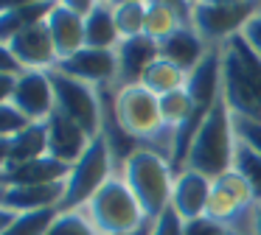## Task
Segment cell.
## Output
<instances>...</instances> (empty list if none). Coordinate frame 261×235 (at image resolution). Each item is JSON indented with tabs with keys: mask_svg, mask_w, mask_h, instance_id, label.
Masks as SVG:
<instances>
[{
	"mask_svg": "<svg viewBox=\"0 0 261 235\" xmlns=\"http://www.w3.org/2000/svg\"><path fill=\"white\" fill-rule=\"evenodd\" d=\"M186 93L191 95L194 109L199 112H211L214 104L222 98V45L211 48L208 56L188 73V84Z\"/></svg>",
	"mask_w": 261,
	"mask_h": 235,
	"instance_id": "15",
	"label": "cell"
},
{
	"mask_svg": "<svg viewBox=\"0 0 261 235\" xmlns=\"http://www.w3.org/2000/svg\"><path fill=\"white\" fill-rule=\"evenodd\" d=\"M115 115L129 140H135L143 149L158 151L160 157L171 162V151H174V134L163 126L160 118V98L149 93L141 84L132 87H121L115 93Z\"/></svg>",
	"mask_w": 261,
	"mask_h": 235,
	"instance_id": "2",
	"label": "cell"
},
{
	"mask_svg": "<svg viewBox=\"0 0 261 235\" xmlns=\"http://www.w3.org/2000/svg\"><path fill=\"white\" fill-rule=\"evenodd\" d=\"M199 3H211V6H239V3H253V0H199Z\"/></svg>",
	"mask_w": 261,
	"mask_h": 235,
	"instance_id": "43",
	"label": "cell"
},
{
	"mask_svg": "<svg viewBox=\"0 0 261 235\" xmlns=\"http://www.w3.org/2000/svg\"><path fill=\"white\" fill-rule=\"evenodd\" d=\"M70 173V165L54 160V157H40L31 162L9 165L0 171V188H29V185H51V182H65Z\"/></svg>",
	"mask_w": 261,
	"mask_h": 235,
	"instance_id": "16",
	"label": "cell"
},
{
	"mask_svg": "<svg viewBox=\"0 0 261 235\" xmlns=\"http://www.w3.org/2000/svg\"><path fill=\"white\" fill-rule=\"evenodd\" d=\"M113 173H115L113 151H110L104 134H98V137L90 140L85 154L70 165V173H68V179H65V196H62V204H59V213L85 207L87 201H90V196L96 193Z\"/></svg>",
	"mask_w": 261,
	"mask_h": 235,
	"instance_id": "6",
	"label": "cell"
},
{
	"mask_svg": "<svg viewBox=\"0 0 261 235\" xmlns=\"http://www.w3.org/2000/svg\"><path fill=\"white\" fill-rule=\"evenodd\" d=\"M57 70L85 84H93V87H104V84H115L118 78V59H115V50L82 48L73 56L59 59Z\"/></svg>",
	"mask_w": 261,
	"mask_h": 235,
	"instance_id": "10",
	"label": "cell"
},
{
	"mask_svg": "<svg viewBox=\"0 0 261 235\" xmlns=\"http://www.w3.org/2000/svg\"><path fill=\"white\" fill-rule=\"evenodd\" d=\"M9 104L25 115L31 123H45L54 112V87L51 78H48V70H23L17 76V84H14V93Z\"/></svg>",
	"mask_w": 261,
	"mask_h": 235,
	"instance_id": "9",
	"label": "cell"
},
{
	"mask_svg": "<svg viewBox=\"0 0 261 235\" xmlns=\"http://www.w3.org/2000/svg\"><path fill=\"white\" fill-rule=\"evenodd\" d=\"M182 224L186 221L169 207V210L152 224V235H182Z\"/></svg>",
	"mask_w": 261,
	"mask_h": 235,
	"instance_id": "33",
	"label": "cell"
},
{
	"mask_svg": "<svg viewBox=\"0 0 261 235\" xmlns=\"http://www.w3.org/2000/svg\"><path fill=\"white\" fill-rule=\"evenodd\" d=\"M186 84H188V73L182 70V67L166 62L163 56H158V59L152 62V67H149L141 78V87H146L149 93H154L158 98L160 95H169V93H177V90H186Z\"/></svg>",
	"mask_w": 261,
	"mask_h": 235,
	"instance_id": "23",
	"label": "cell"
},
{
	"mask_svg": "<svg viewBox=\"0 0 261 235\" xmlns=\"http://www.w3.org/2000/svg\"><path fill=\"white\" fill-rule=\"evenodd\" d=\"M191 3H194V6H197V3H199V0H191Z\"/></svg>",
	"mask_w": 261,
	"mask_h": 235,
	"instance_id": "46",
	"label": "cell"
},
{
	"mask_svg": "<svg viewBox=\"0 0 261 235\" xmlns=\"http://www.w3.org/2000/svg\"><path fill=\"white\" fill-rule=\"evenodd\" d=\"M14 216H17V213L6 210V207H0V235L6 232V227H9V224H12V221H14Z\"/></svg>",
	"mask_w": 261,
	"mask_h": 235,
	"instance_id": "41",
	"label": "cell"
},
{
	"mask_svg": "<svg viewBox=\"0 0 261 235\" xmlns=\"http://www.w3.org/2000/svg\"><path fill=\"white\" fill-rule=\"evenodd\" d=\"M57 0H37L31 6H23V9H14V11H6L0 14V42L9 45L14 37H20L23 31H29L31 25L37 22H45L48 14L54 11Z\"/></svg>",
	"mask_w": 261,
	"mask_h": 235,
	"instance_id": "21",
	"label": "cell"
},
{
	"mask_svg": "<svg viewBox=\"0 0 261 235\" xmlns=\"http://www.w3.org/2000/svg\"><path fill=\"white\" fill-rule=\"evenodd\" d=\"M57 3H62V6H68L70 11H76V14H90L93 9L98 6V0H57Z\"/></svg>",
	"mask_w": 261,
	"mask_h": 235,
	"instance_id": "38",
	"label": "cell"
},
{
	"mask_svg": "<svg viewBox=\"0 0 261 235\" xmlns=\"http://www.w3.org/2000/svg\"><path fill=\"white\" fill-rule=\"evenodd\" d=\"M227 235H236V232H227Z\"/></svg>",
	"mask_w": 261,
	"mask_h": 235,
	"instance_id": "47",
	"label": "cell"
},
{
	"mask_svg": "<svg viewBox=\"0 0 261 235\" xmlns=\"http://www.w3.org/2000/svg\"><path fill=\"white\" fill-rule=\"evenodd\" d=\"M9 48H12L14 59L23 65V70H51L59 62L57 45H54V37L48 31V22L31 25L29 31L14 37L9 42Z\"/></svg>",
	"mask_w": 261,
	"mask_h": 235,
	"instance_id": "12",
	"label": "cell"
},
{
	"mask_svg": "<svg viewBox=\"0 0 261 235\" xmlns=\"http://www.w3.org/2000/svg\"><path fill=\"white\" fill-rule=\"evenodd\" d=\"M45 22H48L51 37H54V45H57L59 59L73 56L76 50L85 48V17L82 14H76V11H70L68 6L57 3Z\"/></svg>",
	"mask_w": 261,
	"mask_h": 235,
	"instance_id": "19",
	"label": "cell"
},
{
	"mask_svg": "<svg viewBox=\"0 0 261 235\" xmlns=\"http://www.w3.org/2000/svg\"><path fill=\"white\" fill-rule=\"evenodd\" d=\"M242 37H244V42L261 56V6H258V11L247 20V25L242 28Z\"/></svg>",
	"mask_w": 261,
	"mask_h": 235,
	"instance_id": "34",
	"label": "cell"
},
{
	"mask_svg": "<svg viewBox=\"0 0 261 235\" xmlns=\"http://www.w3.org/2000/svg\"><path fill=\"white\" fill-rule=\"evenodd\" d=\"M146 3H160V6H169V9H174L177 14L182 17V20L191 25V14H194V3L191 0H146Z\"/></svg>",
	"mask_w": 261,
	"mask_h": 235,
	"instance_id": "36",
	"label": "cell"
},
{
	"mask_svg": "<svg viewBox=\"0 0 261 235\" xmlns=\"http://www.w3.org/2000/svg\"><path fill=\"white\" fill-rule=\"evenodd\" d=\"M45 129H48V157L65 162V165H73L90 145V137H87L85 129L76 126L57 106H54L51 118L45 121Z\"/></svg>",
	"mask_w": 261,
	"mask_h": 235,
	"instance_id": "14",
	"label": "cell"
},
{
	"mask_svg": "<svg viewBox=\"0 0 261 235\" xmlns=\"http://www.w3.org/2000/svg\"><path fill=\"white\" fill-rule=\"evenodd\" d=\"M233 154H236V132H233V112L227 109L225 98L214 104L202 126L197 129L188 149L186 165L188 171H197L208 179H216L233 168Z\"/></svg>",
	"mask_w": 261,
	"mask_h": 235,
	"instance_id": "3",
	"label": "cell"
},
{
	"mask_svg": "<svg viewBox=\"0 0 261 235\" xmlns=\"http://www.w3.org/2000/svg\"><path fill=\"white\" fill-rule=\"evenodd\" d=\"M121 177L135 193L138 204H141L143 216L149 224H154L171 201V185H174V171L166 157H160L152 149H135L126 162L121 165Z\"/></svg>",
	"mask_w": 261,
	"mask_h": 235,
	"instance_id": "4",
	"label": "cell"
},
{
	"mask_svg": "<svg viewBox=\"0 0 261 235\" xmlns=\"http://www.w3.org/2000/svg\"><path fill=\"white\" fill-rule=\"evenodd\" d=\"M233 132H236V137L242 140L244 145H250V149L261 157V123L258 121H247V118L233 115Z\"/></svg>",
	"mask_w": 261,
	"mask_h": 235,
	"instance_id": "30",
	"label": "cell"
},
{
	"mask_svg": "<svg viewBox=\"0 0 261 235\" xmlns=\"http://www.w3.org/2000/svg\"><path fill=\"white\" fill-rule=\"evenodd\" d=\"M158 45H160V56H163L166 62H171V65L182 67L186 73H191L194 67L208 56V50L214 48V45L205 42L191 25L174 31L171 37H166L163 42H158Z\"/></svg>",
	"mask_w": 261,
	"mask_h": 235,
	"instance_id": "18",
	"label": "cell"
},
{
	"mask_svg": "<svg viewBox=\"0 0 261 235\" xmlns=\"http://www.w3.org/2000/svg\"><path fill=\"white\" fill-rule=\"evenodd\" d=\"M113 17H115V28H118L121 39L141 37L143 25H146V0H121V3H113Z\"/></svg>",
	"mask_w": 261,
	"mask_h": 235,
	"instance_id": "25",
	"label": "cell"
},
{
	"mask_svg": "<svg viewBox=\"0 0 261 235\" xmlns=\"http://www.w3.org/2000/svg\"><path fill=\"white\" fill-rule=\"evenodd\" d=\"M233 171H239L247 179V185L253 188L255 199L261 201V157L255 154L250 145H244L239 137H236V154H233Z\"/></svg>",
	"mask_w": 261,
	"mask_h": 235,
	"instance_id": "28",
	"label": "cell"
},
{
	"mask_svg": "<svg viewBox=\"0 0 261 235\" xmlns=\"http://www.w3.org/2000/svg\"><path fill=\"white\" fill-rule=\"evenodd\" d=\"M37 0H0V14H6V11H14V9H23V6H31Z\"/></svg>",
	"mask_w": 261,
	"mask_h": 235,
	"instance_id": "40",
	"label": "cell"
},
{
	"mask_svg": "<svg viewBox=\"0 0 261 235\" xmlns=\"http://www.w3.org/2000/svg\"><path fill=\"white\" fill-rule=\"evenodd\" d=\"M98 3H110V6H113V3H115V0H98Z\"/></svg>",
	"mask_w": 261,
	"mask_h": 235,
	"instance_id": "45",
	"label": "cell"
},
{
	"mask_svg": "<svg viewBox=\"0 0 261 235\" xmlns=\"http://www.w3.org/2000/svg\"><path fill=\"white\" fill-rule=\"evenodd\" d=\"M227 232H230V229L222 227L219 221H214V218H208V216L182 224V235H227Z\"/></svg>",
	"mask_w": 261,
	"mask_h": 235,
	"instance_id": "32",
	"label": "cell"
},
{
	"mask_svg": "<svg viewBox=\"0 0 261 235\" xmlns=\"http://www.w3.org/2000/svg\"><path fill=\"white\" fill-rule=\"evenodd\" d=\"M29 118L20 115L12 104H0V137H14L20 129L29 126Z\"/></svg>",
	"mask_w": 261,
	"mask_h": 235,
	"instance_id": "31",
	"label": "cell"
},
{
	"mask_svg": "<svg viewBox=\"0 0 261 235\" xmlns=\"http://www.w3.org/2000/svg\"><path fill=\"white\" fill-rule=\"evenodd\" d=\"M0 73H12V76H20V73H23V65L14 59L12 48L3 45V42H0Z\"/></svg>",
	"mask_w": 261,
	"mask_h": 235,
	"instance_id": "35",
	"label": "cell"
},
{
	"mask_svg": "<svg viewBox=\"0 0 261 235\" xmlns=\"http://www.w3.org/2000/svg\"><path fill=\"white\" fill-rule=\"evenodd\" d=\"M135 235H152V224H146V227H141Z\"/></svg>",
	"mask_w": 261,
	"mask_h": 235,
	"instance_id": "44",
	"label": "cell"
},
{
	"mask_svg": "<svg viewBox=\"0 0 261 235\" xmlns=\"http://www.w3.org/2000/svg\"><path fill=\"white\" fill-rule=\"evenodd\" d=\"M48 78H51V87H54L57 109L62 115H68L76 126L85 129L90 140L98 137L101 134V95H98V87L65 76L57 67L48 70Z\"/></svg>",
	"mask_w": 261,
	"mask_h": 235,
	"instance_id": "7",
	"label": "cell"
},
{
	"mask_svg": "<svg viewBox=\"0 0 261 235\" xmlns=\"http://www.w3.org/2000/svg\"><path fill=\"white\" fill-rule=\"evenodd\" d=\"M48 235H98V232L82 210H68V213H59L57 216V221L51 224Z\"/></svg>",
	"mask_w": 261,
	"mask_h": 235,
	"instance_id": "29",
	"label": "cell"
},
{
	"mask_svg": "<svg viewBox=\"0 0 261 235\" xmlns=\"http://www.w3.org/2000/svg\"><path fill=\"white\" fill-rule=\"evenodd\" d=\"M188 22L177 14L174 9L169 6H160V3H146V25H143V34L154 42H163L166 37H171L174 31L186 28Z\"/></svg>",
	"mask_w": 261,
	"mask_h": 235,
	"instance_id": "24",
	"label": "cell"
},
{
	"mask_svg": "<svg viewBox=\"0 0 261 235\" xmlns=\"http://www.w3.org/2000/svg\"><path fill=\"white\" fill-rule=\"evenodd\" d=\"M48 154V129L45 123H29L12 137V154H9V165H20V162H31ZM6 165V168H9Z\"/></svg>",
	"mask_w": 261,
	"mask_h": 235,
	"instance_id": "22",
	"label": "cell"
},
{
	"mask_svg": "<svg viewBox=\"0 0 261 235\" xmlns=\"http://www.w3.org/2000/svg\"><path fill=\"white\" fill-rule=\"evenodd\" d=\"M211 185H214V179L202 177V173H197V171H188V168H182L180 173H174V185H171V201H169V207L182 218V221L202 218L205 210H208Z\"/></svg>",
	"mask_w": 261,
	"mask_h": 235,
	"instance_id": "11",
	"label": "cell"
},
{
	"mask_svg": "<svg viewBox=\"0 0 261 235\" xmlns=\"http://www.w3.org/2000/svg\"><path fill=\"white\" fill-rule=\"evenodd\" d=\"M258 6H261V0H258Z\"/></svg>",
	"mask_w": 261,
	"mask_h": 235,
	"instance_id": "49",
	"label": "cell"
},
{
	"mask_svg": "<svg viewBox=\"0 0 261 235\" xmlns=\"http://www.w3.org/2000/svg\"><path fill=\"white\" fill-rule=\"evenodd\" d=\"M65 196V182L51 185H29V188H0V207L12 213H29V210H45L59 207Z\"/></svg>",
	"mask_w": 261,
	"mask_h": 235,
	"instance_id": "17",
	"label": "cell"
},
{
	"mask_svg": "<svg viewBox=\"0 0 261 235\" xmlns=\"http://www.w3.org/2000/svg\"><path fill=\"white\" fill-rule=\"evenodd\" d=\"M222 98L236 118L261 123V56L242 34L222 45Z\"/></svg>",
	"mask_w": 261,
	"mask_h": 235,
	"instance_id": "1",
	"label": "cell"
},
{
	"mask_svg": "<svg viewBox=\"0 0 261 235\" xmlns=\"http://www.w3.org/2000/svg\"><path fill=\"white\" fill-rule=\"evenodd\" d=\"M14 84H17V76H12V73H0V104H9V101H12Z\"/></svg>",
	"mask_w": 261,
	"mask_h": 235,
	"instance_id": "37",
	"label": "cell"
},
{
	"mask_svg": "<svg viewBox=\"0 0 261 235\" xmlns=\"http://www.w3.org/2000/svg\"><path fill=\"white\" fill-rule=\"evenodd\" d=\"M9 154H12V137H0V171H6Z\"/></svg>",
	"mask_w": 261,
	"mask_h": 235,
	"instance_id": "39",
	"label": "cell"
},
{
	"mask_svg": "<svg viewBox=\"0 0 261 235\" xmlns=\"http://www.w3.org/2000/svg\"><path fill=\"white\" fill-rule=\"evenodd\" d=\"M79 210L90 218L98 235H135L141 227L149 224L135 193L129 190L121 173H113Z\"/></svg>",
	"mask_w": 261,
	"mask_h": 235,
	"instance_id": "5",
	"label": "cell"
},
{
	"mask_svg": "<svg viewBox=\"0 0 261 235\" xmlns=\"http://www.w3.org/2000/svg\"><path fill=\"white\" fill-rule=\"evenodd\" d=\"M258 11V0L253 3H239V6H211L197 3L191 14V28L205 39L208 45H225L230 37L242 34L247 20Z\"/></svg>",
	"mask_w": 261,
	"mask_h": 235,
	"instance_id": "8",
	"label": "cell"
},
{
	"mask_svg": "<svg viewBox=\"0 0 261 235\" xmlns=\"http://www.w3.org/2000/svg\"><path fill=\"white\" fill-rule=\"evenodd\" d=\"M253 235H261V201L255 204V213H253Z\"/></svg>",
	"mask_w": 261,
	"mask_h": 235,
	"instance_id": "42",
	"label": "cell"
},
{
	"mask_svg": "<svg viewBox=\"0 0 261 235\" xmlns=\"http://www.w3.org/2000/svg\"><path fill=\"white\" fill-rule=\"evenodd\" d=\"M160 56V45L154 39H149L146 34L132 39H121L115 45V59H118V78H115V87H132V84H141L143 73L152 67V62Z\"/></svg>",
	"mask_w": 261,
	"mask_h": 235,
	"instance_id": "13",
	"label": "cell"
},
{
	"mask_svg": "<svg viewBox=\"0 0 261 235\" xmlns=\"http://www.w3.org/2000/svg\"><path fill=\"white\" fill-rule=\"evenodd\" d=\"M121 42V34L115 28L113 6L98 3L90 14H85V48H98V50H115Z\"/></svg>",
	"mask_w": 261,
	"mask_h": 235,
	"instance_id": "20",
	"label": "cell"
},
{
	"mask_svg": "<svg viewBox=\"0 0 261 235\" xmlns=\"http://www.w3.org/2000/svg\"><path fill=\"white\" fill-rule=\"evenodd\" d=\"M115 3H121V0H115Z\"/></svg>",
	"mask_w": 261,
	"mask_h": 235,
	"instance_id": "48",
	"label": "cell"
},
{
	"mask_svg": "<svg viewBox=\"0 0 261 235\" xmlns=\"http://www.w3.org/2000/svg\"><path fill=\"white\" fill-rule=\"evenodd\" d=\"M194 115V101L186 90H177V93L160 95V118H163V126L171 134H177V129L186 126V121Z\"/></svg>",
	"mask_w": 261,
	"mask_h": 235,
	"instance_id": "26",
	"label": "cell"
},
{
	"mask_svg": "<svg viewBox=\"0 0 261 235\" xmlns=\"http://www.w3.org/2000/svg\"><path fill=\"white\" fill-rule=\"evenodd\" d=\"M57 216H59V207L17 213L14 221L6 227L3 235H48V229H51V224L57 221Z\"/></svg>",
	"mask_w": 261,
	"mask_h": 235,
	"instance_id": "27",
	"label": "cell"
}]
</instances>
